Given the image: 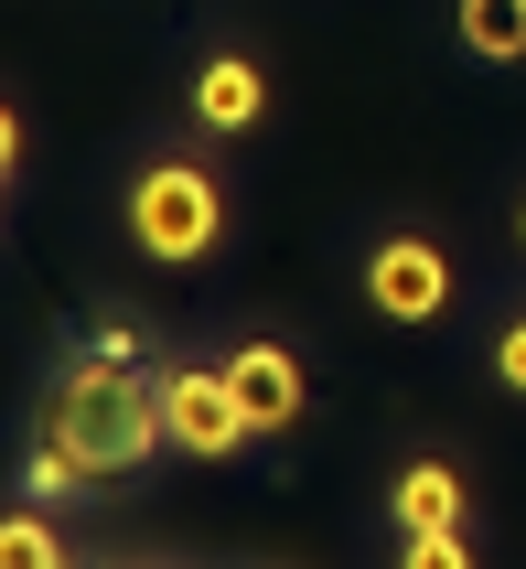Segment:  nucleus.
Returning a JSON list of instances; mask_svg holds the SVG:
<instances>
[{
    "label": "nucleus",
    "instance_id": "7ed1b4c3",
    "mask_svg": "<svg viewBox=\"0 0 526 569\" xmlns=\"http://www.w3.org/2000/svg\"><path fill=\"white\" fill-rule=\"evenodd\" d=\"M161 441L183 451V462H226V451L258 441V419L237 409L226 366H161Z\"/></svg>",
    "mask_w": 526,
    "mask_h": 569
},
{
    "label": "nucleus",
    "instance_id": "423d86ee",
    "mask_svg": "<svg viewBox=\"0 0 526 569\" xmlns=\"http://www.w3.org/2000/svg\"><path fill=\"white\" fill-rule=\"evenodd\" d=\"M258 108H269V76H258L248 54H205V64H193V119L216 129V140L258 129Z\"/></svg>",
    "mask_w": 526,
    "mask_h": 569
},
{
    "label": "nucleus",
    "instance_id": "39448f33",
    "mask_svg": "<svg viewBox=\"0 0 526 569\" xmlns=\"http://www.w3.org/2000/svg\"><path fill=\"white\" fill-rule=\"evenodd\" d=\"M216 366H226V387H237V409L258 419V441H279V430L311 409L301 355H290V345H269V333H258V345H237V355H216Z\"/></svg>",
    "mask_w": 526,
    "mask_h": 569
},
{
    "label": "nucleus",
    "instance_id": "9d476101",
    "mask_svg": "<svg viewBox=\"0 0 526 569\" xmlns=\"http://www.w3.org/2000/svg\"><path fill=\"white\" fill-rule=\"evenodd\" d=\"M22 483H32V506H54V495H87V462H76L64 441H32L22 451Z\"/></svg>",
    "mask_w": 526,
    "mask_h": 569
},
{
    "label": "nucleus",
    "instance_id": "0eeeda50",
    "mask_svg": "<svg viewBox=\"0 0 526 569\" xmlns=\"http://www.w3.org/2000/svg\"><path fill=\"white\" fill-rule=\"evenodd\" d=\"M387 506H398V527H463V473L451 462H408Z\"/></svg>",
    "mask_w": 526,
    "mask_h": 569
},
{
    "label": "nucleus",
    "instance_id": "f03ea898",
    "mask_svg": "<svg viewBox=\"0 0 526 569\" xmlns=\"http://www.w3.org/2000/svg\"><path fill=\"white\" fill-rule=\"evenodd\" d=\"M226 237V183L205 161H151V172H129V248L161 258V269H193V258H216Z\"/></svg>",
    "mask_w": 526,
    "mask_h": 569
},
{
    "label": "nucleus",
    "instance_id": "6e6552de",
    "mask_svg": "<svg viewBox=\"0 0 526 569\" xmlns=\"http://www.w3.org/2000/svg\"><path fill=\"white\" fill-rule=\"evenodd\" d=\"M463 43L484 64H516L526 54V0H463Z\"/></svg>",
    "mask_w": 526,
    "mask_h": 569
},
{
    "label": "nucleus",
    "instance_id": "9b49d317",
    "mask_svg": "<svg viewBox=\"0 0 526 569\" xmlns=\"http://www.w3.org/2000/svg\"><path fill=\"white\" fill-rule=\"evenodd\" d=\"M398 569H473V548H463V527H408Z\"/></svg>",
    "mask_w": 526,
    "mask_h": 569
},
{
    "label": "nucleus",
    "instance_id": "20e7f679",
    "mask_svg": "<svg viewBox=\"0 0 526 569\" xmlns=\"http://www.w3.org/2000/svg\"><path fill=\"white\" fill-rule=\"evenodd\" d=\"M366 301L387 322H440L451 312V258H440V237H376L366 248Z\"/></svg>",
    "mask_w": 526,
    "mask_h": 569
},
{
    "label": "nucleus",
    "instance_id": "ddd939ff",
    "mask_svg": "<svg viewBox=\"0 0 526 569\" xmlns=\"http://www.w3.org/2000/svg\"><path fill=\"white\" fill-rule=\"evenodd\" d=\"M516 258H526V193H516Z\"/></svg>",
    "mask_w": 526,
    "mask_h": 569
},
{
    "label": "nucleus",
    "instance_id": "1a4fd4ad",
    "mask_svg": "<svg viewBox=\"0 0 526 569\" xmlns=\"http://www.w3.org/2000/svg\"><path fill=\"white\" fill-rule=\"evenodd\" d=\"M0 569H64V538L43 506H11L0 516Z\"/></svg>",
    "mask_w": 526,
    "mask_h": 569
},
{
    "label": "nucleus",
    "instance_id": "f8f14e48",
    "mask_svg": "<svg viewBox=\"0 0 526 569\" xmlns=\"http://www.w3.org/2000/svg\"><path fill=\"white\" fill-rule=\"evenodd\" d=\"M495 377H505V387H516V398H526V312H516V322H505V333H495Z\"/></svg>",
    "mask_w": 526,
    "mask_h": 569
},
{
    "label": "nucleus",
    "instance_id": "f257e3e1",
    "mask_svg": "<svg viewBox=\"0 0 526 569\" xmlns=\"http://www.w3.org/2000/svg\"><path fill=\"white\" fill-rule=\"evenodd\" d=\"M43 441H64L76 462H87V483H119V473H140L151 451H172L161 441V377H140L129 355H76L54 377V398H43Z\"/></svg>",
    "mask_w": 526,
    "mask_h": 569
}]
</instances>
